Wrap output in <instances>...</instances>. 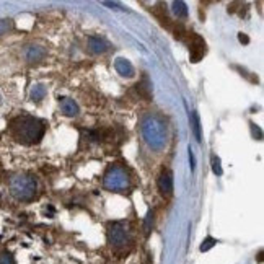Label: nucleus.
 Segmentation results:
<instances>
[{
	"instance_id": "obj_1",
	"label": "nucleus",
	"mask_w": 264,
	"mask_h": 264,
	"mask_svg": "<svg viewBox=\"0 0 264 264\" xmlns=\"http://www.w3.org/2000/svg\"><path fill=\"white\" fill-rule=\"evenodd\" d=\"M10 129H12L13 137L20 143H25V145L39 143L46 132L44 123L38 118H33V116H21V118H17L15 121L12 123Z\"/></svg>"
},
{
	"instance_id": "obj_2",
	"label": "nucleus",
	"mask_w": 264,
	"mask_h": 264,
	"mask_svg": "<svg viewBox=\"0 0 264 264\" xmlns=\"http://www.w3.org/2000/svg\"><path fill=\"white\" fill-rule=\"evenodd\" d=\"M142 137L152 150L160 152L165 149L168 136H166L165 121L157 114H147L142 119Z\"/></svg>"
},
{
	"instance_id": "obj_3",
	"label": "nucleus",
	"mask_w": 264,
	"mask_h": 264,
	"mask_svg": "<svg viewBox=\"0 0 264 264\" xmlns=\"http://www.w3.org/2000/svg\"><path fill=\"white\" fill-rule=\"evenodd\" d=\"M38 191V183L30 175H17L10 181V193L18 201H31Z\"/></svg>"
},
{
	"instance_id": "obj_4",
	"label": "nucleus",
	"mask_w": 264,
	"mask_h": 264,
	"mask_svg": "<svg viewBox=\"0 0 264 264\" xmlns=\"http://www.w3.org/2000/svg\"><path fill=\"white\" fill-rule=\"evenodd\" d=\"M129 183H131V179H129L127 171L121 168V166H116V165L111 166V168L106 171V175L103 178L105 188L109 189V191H113V193H119V191L127 189Z\"/></svg>"
},
{
	"instance_id": "obj_5",
	"label": "nucleus",
	"mask_w": 264,
	"mask_h": 264,
	"mask_svg": "<svg viewBox=\"0 0 264 264\" xmlns=\"http://www.w3.org/2000/svg\"><path fill=\"white\" fill-rule=\"evenodd\" d=\"M108 240L109 243L116 248H121L127 243L129 240V231L126 229V225L121 222H114L108 227Z\"/></svg>"
},
{
	"instance_id": "obj_6",
	"label": "nucleus",
	"mask_w": 264,
	"mask_h": 264,
	"mask_svg": "<svg viewBox=\"0 0 264 264\" xmlns=\"http://www.w3.org/2000/svg\"><path fill=\"white\" fill-rule=\"evenodd\" d=\"M188 46H189V55H191V62H199L201 59L206 55L207 48H206V41H204L199 35L194 33H188ZM184 38V39H186Z\"/></svg>"
},
{
	"instance_id": "obj_7",
	"label": "nucleus",
	"mask_w": 264,
	"mask_h": 264,
	"mask_svg": "<svg viewBox=\"0 0 264 264\" xmlns=\"http://www.w3.org/2000/svg\"><path fill=\"white\" fill-rule=\"evenodd\" d=\"M23 57L26 62H41L46 57V49L38 44H28L23 51Z\"/></svg>"
},
{
	"instance_id": "obj_8",
	"label": "nucleus",
	"mask_w": 264,
	"mask_h": 264,
	"mask_svg": "<svg viewBox=\"0 0 264 264\" xmlns=\"http://www.w3.org/2000/svg\"><path fill=\"white\" fill-rule=\"evenodd\" d=\"M158 189L163 196H171L173 194V173L170 170H163L158 176Z\"/></svg>"
},
{
	"instance_id": "obj_9",
	"label": "nucleus",
	"mask_w": 264,
	"mask_h": 264,
	"mask_svg": "<svg viewBox=\"0 0 264 264\" xmlns=\"http://www.w3.org/2000/svg\"><path fill=\"white\" fill-rule=\"evenodd\" d=\"M59 108H61L62 114L67 116V118H73V116L80 113V108H78L77 101L69 98V96H64V98L59 100Z\"/></svg>"
},
{
	"instance_id": "obj_10",
	"label": "nucleus",
	"mask_w": 264,
	"mask_h": 264,
	"mask_svg": "<svg viewBox=\"0 0 264 264\" xmlns=\"http://www.w3.org/2000/svg\"><path fill=\"white\" fill-rule=\"evenodd\" d=\"M114 69H116V72H118L121 77H126V78H132L134 77V66L127 61V59H124V57H118V59H116V61H114Z\"/></svg>"
},
{
	"instance_id": "obj_11",
	"label": "nucleus",
	"mask_w": 264,
	"mask_h": 264,
	"mask_svg": "<svg viewBox=\"0 0 264 264\" xmlns=\"http://www.w3.org/2000/svg\"><path fill=\"white\" fill-rule=\"evenodd\" d=\"M109 44L106 43L103 38H100V36H90L88 38V49H90V53L93 54H105L106 51H108Z\"/></svg>"
},
{
	"instance_id": "obj_12",
	"label": "nucleus",
	"mask_w": 264,
	"mask_h": 264,
	"mask_svg": "<svg viewBox=\"0 0 264 264\" xmlns=\"http://www.w3.org/2000/svg\"><path fill=\"white\" fill-rule=\"evenodd\" d=\"M46 95H48V90H46V85H43V83H36L30 90V98L31 101H35V103L43 101L46 98Z\"/></svg>"
},
{
	"instance_id": "obj_13",
	"label": "nucleus",
	"mask_w": 264,
	"mask_h": 264,
	"mask_svg": "<svg viewBox=\"0 0 264 264\" xmlns=\"http://www.w3.org/2000/svg\"><path fill=\"white\" fill-rule=\"evenodd\" d=\"M171 12L175 17L178 18H186L188 17V7L184 2H173L171 3Z\"/></svg>"
},
{
	"instance_id": "obj_14",
	"label": "nucleus",
	"mask_w": 264,
	"mask_h": 264,
	"mask_svg": "<svg viewBox=\"0 0 264 264\" xmlns=\"http://www.w3.org/2000/svg\"><path fill=\"white\" fill-rule=\"evenodd\" d=\"M137 91H139V95H142V96H143V98H147V100L150 98L152 88H150L149 78L143 77V78H142V82H141V83H137Z\"/></svg>"
},
{
	"instance_id": "obj_15",
	"label": "nucleus",
	"mask_w": 264,
	"mask_h": 264,
	"mask_svg": "<svg viewBox=\"0 0 264 264\" xmlns=\"http://www.w3.org/2000/svg\"><path fill=\"white\" fill-rule=\"evenodd\" d=\"M191 126H193V131H194V136H196L197 142L202 141V136H201V121H199V116L196 111L191 113Z\"/></svg>"
},
{
	"instance_id": "obj_16",
	"label": "nucleus",
	"mask_w": 264,
	"mask_h": 264,
	"mask_svg": "<svg viewBox=\"0 0 264 264\" xmlns=\"http://www.w3.org/2000/svg\"><path fill=\"white\" fill-rule=\"evenodd\" d=\"M215 245H217V240H215V238H212V237H207V238L202 242L201 248H199V249H201L202 253H204V251H209V249H211L212 246H215Z\"/></svg>"
},
{
	"instance_id": "obj_17",
	"label": "nucleus",
	"mask_w": 264,
	"mask_h": 264,
	"mask_svg": "<svg viewBox=\"0 0 264 264\" xmlns=\"http://www.w3.org/2000/svg\"><path fill=\"white\" fill-rule=\"evenodd\" d=\"M212 171H214V173H215L217 176H222V173H224L219 157H214V158H212Z\"/></svg>"
},
{
	"instance_id": "obj_18",
	"label": "nucleus",
	"mask_w": 264,
	"mask_h": 264,
	"mask_svg": "<svg viewBox=\"0 0 264 264\" xmlns=\"http://www.w3.org/2000/svg\"><path fill=\"white\" fill-rule=\"evenodd\" d=\"M0 264H15V259L8 251L0 253Z\"/></svg>"
},
{
	"instance_id": "obj_19",
	"label": "nucleus",
	"mask_w": 264,
	"mask_h": 264,
	"mask_svg": "<svg viewBox=\"0 0 264 264\" xmlns=\"http://www.w3.org/2000/svg\"><path fill=\"white\" fill-rule=\"evenodd\" d=\"M249 127H251L253 137H254V139H258V141H261V139H263V132H261V129H259L254 123H249Z\"/></svg>"
},
{
	"instance_id": "obj_20",
	"label": "nucleus",
	"mask_w": 264,
	"mask_h": 264,
	"mask_svg": "<svg viewBox=\"0 0 264 264\" xmlns=\"http://www.w3.org/2000/svg\"><path fill=\"white\" fill-rule=\"evenodd\" d=\"M12 28V23L10 20H0V36L5 35L8 30Z\"/></svg>"
},
{
	"instance_id": "obj_21",
	"label": "nucleus",
	"mask_w": 264,
	"mask_h": 264,
	"mask_svg": "<svg viewBox=\"0 0 264 264\" xmlns=\"http://www.w3.org/2000/svg\"><path fill=\"white\" fill-rule=\"evenodd\" d=\"M152 225H154V212H149L147 217H145V231H147V233L150 231Z\"/></svg>"
},
{
	"instance_id": "obj_22",
	"label": "nucleus",
	"mask_w": 264,
	"mask_h": 264,
	"mask_svg": "<svg viewBox=\"0 0 264 264\" xmlns=\"http://www.w3.org/2000/svg\"><path fill=\"white\" fill-rule=\"evenodd\" d=\"M189 163H191V168L194 170V166H196V158H194V154L189 149Z\"/></svg>"
},
{
	"instance_id": "obj_23",
	"label": "nucleus",
	"mask_w": 264,
	"mask_h": 264,
	"mask_svg": "<svg viewBox=\"0 0 264 264\" xmlns=\"http://www.w3.org/2000/svg\"><path fill=\"white\" fill-rule=\"evenodd\" d=\"M238 39H240V43H245V44H246L248 41H249V39L246 38V36L243 35V33H240V35H238Z\"/></svg>"
},
{
	"instance_id": "obj_24",
	"label": "nucleus",
	"mask_w": 264,
	"mask_h": 264,
	"mask_svg": "<svg viewBox=\"0 0 264 264\" xmlns=\"http://www.w3.org/2000/svg\"><path fill=\"white\" fill-rule=\"evenodd\" d=\"M0 103H2V96H0Z\"/></svg>"
}]
</instances>
